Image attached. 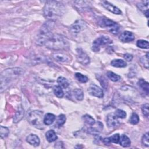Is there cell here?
<instances>
[{"instance_id": "f1b7e54d", "label": "cell", "mask_w": 149, "mask_h": 149, "mask_svg": "<svg viewBox=\"0 0 149 149\" xmlns=\"http://www.w3.org/2000/svg\"><path fill=\"white\" fill-rule=\"evenodd\" d=\"M75 77L79 81H80L81 83H83L87 82L88 80V79L86 76H85L80 73H76Z\"/></svg>"}, {"instance_id": "ac0fdd59", "label": "cell", "mask_w": 149, "mask_h": 149, "mask_svg": "<svg viewBox=\"0 0 149 149\" xmlns=\"http://www.w3.org/2000/svg\"><path fill=\"white\" fill-rule=\"evenodd\" d=\"M119 143L123 147H127L130 146L131 141L127 136L122 134L121 136H120Z\"/></svg>"}, {"instance_id": "8992f818", "label": "cell", "mask_w": 149, "mask_h": 149, "mask_svg": "<svg viewBox=\"0 0 149 149\" xmlns=\"http://www.w3.org/2000/svg\"><path fill=\"white\" fill-rule=\"evenodd\" d=\"M98 24L102 27L108 28L113 34H118L119 30V26L117 23L105 17H100L98 19Z\"/></svg>"}, {"instance_id": "5b68a950", "label": "cell", "mask_w": 149, "mask_h": 149, "mask_svg": "<svg viewBox=\"0 0 149 149\" xmlns=\"http://www.w3.org/2000/svg\"><path fill=\"white\" fill-rule=\"evenodd\" d=\"M42 112L40 111H31L28 116L29 123L36 128L39 129H44V122L42 120Z\"/></svg>"}, {"instance_id": "7a4b0ae2", "label": "cell", "mask_w": 149, "mask_h": 149, "mask_svg": "<svg viewBox=\"0 0 149 149\" xmlns=\"http://www.w3.org/2000/svg\"><path fill=\"white\" fill-rule=\"evenodd\" d=\"M45 45L46 47L50 49L59 51L68 47V41L67 39L62 35L55 34H52L46 41Z\"/></svg>"}, {"instance_id": "7402d4cb", "label": "cell", "mask_w": 149, "mask_h": 149, "mask_svg": "<svg viewBox=\"0 0 149 149\" xmlns=\"http://www.w3.org/2000/svg\"><path fill=\"white\" fill-rule=\"evenodd\" d=\"M111 65L116 68H124L126 66L127 63L122 59H113L111 62Z\"/></svg>"}, {"instance_id": "8fae6325", "label": "cell", "mask_w": 149, "mask_h": 149, "mask_svg": "<svg viewBox=\"0 0 149 149\" xmlns=\"http://www.w3.org/2000/svg\"><path fill=\"white\" fill-rule=\"evenodd\" d=\"M86 26L85 23L82 20H77L74 23L70 28V31L72 34H78L81 30L84 29Z\"/></svg>"}, {"instance_id": "5bb4252c", "label": "cell", "mask_w": 149, "mask_h": 149, "mask_svg": "<svg viewBox=\"0 0 149 149\" xmlns=\"http://www.w3.org/2000/svg\"><path fill=\"white\" fill-rule=\"evenodd\" d=\"M119 39L123 42H128L133 41L134 39V36L132 32L129 31H125L120 36Z\"/></svg>"}, {"instance_id": "4dcf8cb0", "label": "cell", "mask_w": 149, "mask_h": 149, "mask_svg": "<svg viewBox=\"0 0 149 149\" xmlns=\"http://www.w3.org/2000/svg\"><path fill=\"white\" fill-rule=\"evenodd\" d=\"M9 133V130L8 127L1 126L0 128V135L1 138H5L8 136Z\"/></svg>"}, {"instance_id": "1f68e13d", "label": "cell", "mask_w": 149, "mask_h": 149, "mask_svg": "<svg viewBox=\"0 0 149 149\" xmlns=\"http://www.w3.org/2000/svg\"><path fill=\"white\" fill-rule=\"evenodd\" d=\"M129 122L133 125H136L139 122V117L136 113H133L129 119Z\"/></svg>"}, {"instance_id": "ba28073f", "label": "cell", "mask_w": 149, "mask_h": 149, "mask_svg": "<svg viewBox=\"0 0 149 149\" xmlns=\"http://www.w3.org/2000/svg\"><path fill=\"white\" fill-rule=\"evenodd\" d=\"M88 91L90 95L98 98H102L104 96L102 90L95 84H91L90 85Z\"/></svg>"}, {"instance_id": "7c38bea8", "label": "cell", "mask_w": 149, "mask_h": 149, "mask_svg": "<svg viewBox=\"0 0 149 149\" xmlns=\"http://www.w3.org/2000/svg\"><path fill=\"white\" fill-rule=\"evenodd\" d=\"M102 5L108 10L109 12L116 14V15H120L122 14V11L116 6L113 5V4L111 3L110 2L108 1H104L102 2Z\"/></svg>"}, {"instance_id": "d4e9b609", "label": "cell", "mask_w": 149, "mask_h": 149, "mask_svg": "<svg viewBox=\"0 0 149 149\" xmlns=\"http://www.w3.org/2000/svg\"><path fill=\"white\" fill-rule=\"evenodd\" d=\"M107 75L108 76V77L112 81H114V82H116V81H119L120 79V76L112 72H108L107 73Z\"/></svg>"}, {"instance_id": "d6a6232c", "label": "cell", "mask_w": 149, "mask_h": 149, "mask_svg": "<svg viewBox=\"0 0 149 149\" xmlns=\"http://www.w3.org/2000/svg\"><path fill=\"white\" fill-rule=\"evenodd\" d=\"M115 115L117 117V118H125L126 116V112H125L124 111L122 110V109H117L115 112Z\"/></svg>"}, {"instance_id": "e575fe53", "label": "cell", "mask_w": 149, "mask_h": 149, "mask_svg": "<svg viewBox=\"0 0 149 149\" xmlns=\"http://www.w3.org/2000/svg\"><path fill=\"white\" fill-rule=\"evenodd\" d=\"M141 141H142V143L143 144L144 146H145L146 147L149 146V135H148V132H147L146 133H145L143 135Z\"/></svg>"}, {"instance_id": "d6986e66", "label": "cell", "mask_w": 149, "mask_h": 149, "mask_svg": "<svg viewBox=\"0 0 149 149\" xmlns=\"http://www.w3.org/2000/svg\"><path fill=\"white\" fill-rule=\"evenodd\" d=\"M46 139L48 142H53L57 139V136L56 133L53 130H49L45 133Z\"/></svg>"}, {"instance_id": "ffe728a7", "label": "cell", "mask_w": 149, "mask_h": 149, "mask_svg": "<svg viewBox=\"0 0 149 149\" xmlns=\"http://www.w3.org/2000/svg\"><path fill=\"white\" fill-rule=\"evenodd\" d=\"M138 85L146 93L147 95L148 94V93H149V84H148V82L146 81L143 79H140L138 81Z\"/></svg>"}, {"instance_id": "8d00e7d4", "label": "cell", "mask_w": 149, "mask_h": 149, "mask_svg": "<svg viewBox=\"0 0 149 149\" xmlns=\"http://www.w3.org/2000/svg\"><path fill=\"white\" fill-rule=\"evenodd\" d=\"M148 107H149L148 104H145L143 105L141 107V110H142L143 113L146 117L148 116V113H149Z\"/></svg>"}, {"instance_id": "f35d334b", "label": "cell", "mask_w": 149, "mask_h": 149, "mask_svg": "<svg viewBox=\"0 0 149 149\" xmlns=\"http://www.w3.org/2000/svg\"><path fill=\"white\" fill-rule=\"evenodd\" d=\"M124 58L127 61H131L133 59V55L130 54H126L123 56Z\"/></svg>"}, {"instance_id": "484cf974", "label": "cell", "mask_w": 149, "mask_h": 149, "mask_svg": "<svg viewBox=\"0 0 149 149\" xmlns=\"http://www.w3.org/2000/svg\"><path fill=\"white\" fill-rule=\"evenodd\" d=\"M73 93L76 99H77V100L81 101L83 100L84 95H83V92L81 89H79V88L74 89L73 91Z\"/></svg>"}, {"instance_id": "6da1fadb", "label": "cell", "mask_w": 149, "mask_h": 149, "mask_svg": "<svg viewBox=\"0 0 149 149\" xmlns=\"http://www.w3.org/2000/svg\"><path fill=\"white\" fill-rule=\"evenodd\" d=\"M65 9V8L61 2L55 1H47L44 8V16L52 20V19L56 18L61 16Z\"/></svg>"}, {"instance_id": "f546056e", "label": "cell", "mask_w": 149, "mask_h": 149, "mask_svg": "<svg viewBox=\"0 0 149 149\" xmlns=\"http://www.w3.org/2000/svg\"><path fill=\"white\" fill-rule=\"evenodd\" d=\"M137 46L140 48L143 49H148L149 47L148 42L144 40H139L137 41Z\"/></svg>"}, {"instance_id": "9a60e30c", "label": "cell", "mask_w": 149, "mask_h": 149, "mask_svg": "<svg viewBox=\"0 0 149 149\" xmlns=\"http://www.w3.org/2000/svg\"><path fill=\"white\" fill-rule=\"evenodd\" d=\"M26 141L30 145H32L34 147L38 146L40 143L38 137L33 134H30L26 137Z\"/></svg>"}, {"instance_id": "277c9868", "label": "cell", "mask_w": 149, "mask_h": 149, "mask_svg": "<svg viewBox=\"0 0 149 149\" xmlns=\"http://www.w3.org/2000/svg\"><path fill=\"white\" fill-rule=\"evenodd\" d=\"M22 73V69L19 68H10L2 72L1 74V88H2L3 85L5 88V86L8 84L13 79L21 75Z\"/></svg>"}, {"instance_id": "52a82bcc", "label": "cell", "mask_w": 149, "mask_h": 149, "mask_svg": "<svg viewBox=\"0 0 149 149\" xmlns=\"http://www.w3.org/2000/svg\"><path fill=\"white\" fill-rule=\"evenodd\" d=\"M112 42V40L108 36H101L95 39L92 44V49L95 52H98L100 49Z\"/></svg>"}, {"instance_id": "30bf717a", "label": "cell", "mask_w": 149, "mask_h": 149, "mask_svg": "<svg viewBox=\"0 0 149 149\" xmlns=\"http://www.w3.org/2000/svg\"><path fill=\"white\" fill-rule=\"evenodd\" d=\"M52 58L59 62H68L70 61L69 55L62 52L57 51L52 54Z\"/></svg>"}, {"instance_id": "44dd1931", "label": "cell", "mask_w": 149, "mask_h": 149, "mask_svg": "<svg viewBox=\"0 0 149 149\" xmlns=\"http://www.w3.org/2000/svg\"><path fill=\"white\" fill-rule=\"evenodd\" d=\"M55 119V116L54 114L48 113L45 115V116L44 118L43 122L45 125H49L54 122Z\"/></svg>"}, {"instance_id": "4316f807", "label": "cell", "mask_w": 149, "mask_h": 149, "mask_svg": "<svg viewBox=\"0 0 149 149\" xmlns=\"http://www.w3.org/2000/svg\"><path fill=\"white\" fill-rule=\"evenodd\" d=\"M83 119L84 120V122L86 124L90 125V126H93V125L95 124V122L94 119L92 116H91L90 115H87V114L84 115L83 116Z\"/></svg>"}, {"instance_id": "ab89813d", "label": "cell", "mask_w": 149, "mask_h": 149, "mask_svg": "<svg viewBox=\"0 0 149 149\" xmlns=\"http://www.w3.org/2000/svg\"><path fill=\"white\" fill-rule=\"evenodd\" d=\"M102 141H103V143L106 145H108L111 143V142L109 141V137L104 138V139H102Z\"/></svg>"}, {"instance_id": "d590c367", "label": "cell", "mask_w": 149, "mask_h": 149, "mask_svg": "<svg viewBox=\"0 0 149 149\" xmlns=\"http://www.w3.org/2000/svg\"><path fill=\"white\" fill-rule=\"evenodd\" d=\"M141 62L143 63V65L146 68L148 69V52L144 56L141 58Z\"/></svg>"}, {"instance_id": "4fadbf2b", "label": "cell", "mask_w": 149, "mask_h": 149, "mask_svg": "<svg viewBox=\"0 0 149 149\" xmlns=\"http://www.w3.org/2000/svg\"><path fill=\"white\" fill-rule=\"evenodd\" d=\"M107 124L109 127H115L119 125V120L117 119V117L113 114H109L107 116Z\"/></svg>"}, {"instance_id": "74e56055", "label": "cell", "mask_w": 149, "mask_h": 149, "mask_svg": "<svg viewBox=\"0 0 149 149\" xmlns=\"http://www.w3.org/2000/svg\"><path fill=\"white\" fill-rule=\"evenodd\" d=\"M87 133L90 134L98 135L100 133V130L95 127H90L87 129Z\"/></svg>"}, {"instance_id": "cb8c5ba5", "label": "cell", "mask_w": 149, "mask_h": 149, "mask_svg": "<svg viewBox=\"0 0 149 149\" xmlns=\"http://www.w3.org/2000/svg\"><path fill=\"white\" fill-rule=\"evenodd\" d=\"M53 91L54 94L58 98H62L63 97L64 93L62 87L59 86H55L53 87Z\"/></svg>"}, {"instance_id": "603a6c76", "label": "cell", "mask_w": 149, "mask_h": 149, "mask_svg": "<svg viewBox=\"0 0 149 149\" xmlns=\"http://www.w3.org/2000/svg\"><path fill=\"white\" fill-rule=\"evenodd\" d=\"M57 82L59 84V86L63 88H66L69 86V83L68 80L66 78L62 76H60L58 78Z\"/></svg>"}, {"instance_id": "836d02e7", "label": "cell", "mask_w": 149, "mask_h": 149, "mask_svg": "<svg viewBox=\"0 0 149 149\" xmlns=\"http://www.w3.org/2000/svg\"><path fill=\"white\" fill-rule=\"evenodd\" d=\"M119 139H120V136L118 133L115 134H113L112 136L109 137L110 142L111 143H115V144L119 143Z\"/></svg>"}, {"instance_id": "83f0119b", "label": "cell", "mask_w": 149, "mask_h": 149, "mask_svg": "<svg viewBox=\"0 0 149 149\" xmlns=\"http://www.w3.org/2000/svg\"><path fill=\"white\" fill-rule=\"evenodd\" d=\"M65 122H66V116H65V115H63V114L59 115L58 116L56 122L55 123V126H56L57 127H61L65 123Z\"/></svg>"}, {"instance_id": "3957f363", "label": "cell", "mask_w": 149, "mask_h": 149, "mask_svg": "<svg viewBox=\"0 0 149 149\" xmlns=\"http://www.w3.org/2000/svg\"><path fill=\"white\" fill-rule=\"evenodd\" d=\"M54 22L52 20H49L42 25L36 38V44L37 45H45L46 41L52 36L51 32L54 27Z\"/></svg>"}, {"instance_id": "2e32d148", "label": "cell", "mask_w": 149, "mask_h": 149, "mask_svg": "<svg viewBox=\"0 0 149 149\" xmlns=\"http://www.w3.org/2000/svg\"><path fill=\"white\" fill-rule=\"evenodd\" d=\"M148 1H145L137 4L139 9L144 13L147 17H148Z\"/></svg>"}, {"instance_id": "e0dca14e", "label": "cell", "mask_w": 149, "mask_h": 149, "mask_svg": "<svg viewBox=\"0 0 149 149\" xmlns=\"http://www.w3.org/2000/svg\"><path fill=\"white\" fill-rule=\"evenodd\" d=\"M24 114V111L23 108L22 107H19L17 111H16L14 117H13V122L14 123H17L19 122L23 117Z\"/></svg>"}, {"instance_id": "9c48e42d", "label": "cell", "mask_w": 149, "mask_h": 149, "mask_svg": "<svg viewBox=\"0 0 149 149\" xmlns=\"http://www.w3.org/2000/svg\"><path fill=\"white\" fill-rule=\"evenodd\" d=\"M77 59L83 65H87L90 63V58L81 49H77Z\"/></svg>"}]
</instances>
